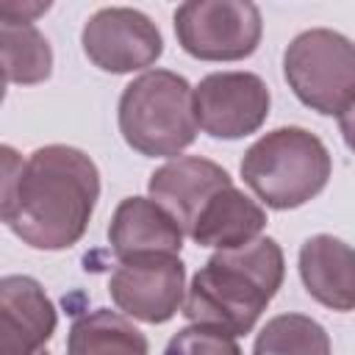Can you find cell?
<instances>
[{
    "instance_id": "44dd1931",
    "label": "cell",
    "mask_w": 355,
    "mask_h": 355,
    "mask_svg": "<svg viewBox=\"0 0 355 355\" xmlns=\"http://www.w3.org/2000/svg\"><path fill=\"white\" fill-rule=\"evenodd\" d=\"M39 355H50V352H47V349H42V352H39Z\"/></svg>"
},
{
    "instance_id": "e0dca14e",
    "label": "cell",
    "mask_w": 355,
    "mask_h": 355,
    "mask_svg": "<svg viewBox=\"0 0 355 355\" xmlns=\"http://www.w3.org/2000/svg\"><path fill=\"white\" fill-rule=\"evenodd\" d=\"M252 355H330V336L311 316L280 313L261 327Z\"/></svg>"
},
{
    "instance_id": "ba28073f",
    "label": "cell",
    "mask_w": 355,
    "mask_h": 355,
    "mask_svg": "<svg viewBox=\"0 0 355 355\" xmlns=\"http://www.w3.org/2000/svg\"><path fill=\"white\" fill-rule=\"evenodd\" d=\"M80 44L94 67L114 75L144 69L164 53V39L155 22L128 6H108L92 14L83 25Z\"/></svg>"
},
{
    "instance_id": "d6986e66",
    "label": "cell",
    "mask_w": 355,
    "mask_h": 355,
    "mask_svg": "<svg viewBox=\"0 0 355 355\" xmlns=\"http://www.w3.org/2000/svg\"><path fill=\"white\" fill-rule=\"evenodd\" d=\"M50 8V3H14V0H3L0 3V19L3 22H33V17L44 14Z\"/></svg>"
},
{
    "instance_id": "8992f818",
    "label": "cell",
    "mask_w": 355,
    "mask_h": 355,
    "mask_svg": "<svg viewBox=\"0 0 355 355\" xmlns=\"http://www.w3.org/2000/svg\"><path fill=\"white\" fill-rule=\"evenodd\" d=\"M263 19L250 0H189L175 8L180 47L200 61H239L255 53Z\"/></svg>"
},
{
    "instance_id": "30bf717a",
    "label": "cell",
    "mask_w": 355,
    "mask_h": 355,
    "mask_svg": "<svg viewBox=\"0 0 355 355\" xmlns=\"http://www.w3.org/2000/svg\"><path fill=\"white\" fill-rule=\"evenodd\" d=\"M55 330V308L28 275L0 280V355H39Z\"/></svg>"
},
{
    "instance_id": "9a60e30c",
    "label": "cell",
    "mask_w": 355,
    "mask_h": 355,
    "mask_svg": "<svg viewBox=\"0 0 355 355\" xmlns=\"http://www.w3.org/2000/svg\"><path fill=\"white\" fill-rule=\"evenodd\" d=\"M144 333L122 313L97 308L78 316L69 327L67 355H147Z\"/></svg>"
},
{
    "instance_id": "5b68a950",
    "label": "cell",
    "mask_w": 355,
    "mask_h": 355,
    "mask_svg": "<svg viewBox=\"0 0 355 355\" xmlns=\"http://www.w3.org/2000/svg\"><path fill=\"white\" fill-rule=\"evenodd\" d=\"M291 92L319 114L341 116L355 103V42L330 28H311L283 53Z\"/></svg>"
},
{
    "instance_id": "2e32d148",
    "label": "cell",
    "mask_w": 355,
    "mask_h": 355,
    "mask_svg": "<svg viewBox=\"0 0 355 355\" xmlns=\"http://www.w3.org/2000/svg\"><path fill=\"white\" fill-rule=\"evenodd\" d=\"M0 53L6 83H42L53 72V50L33 22H3Z\"/></svg>"
},
{
    "instance_id": "277c9868",
    "label": "cell",
    "mask_w": 355,
    "mask_h": 355,
    "mask_svg": "<svg viewBox=\"0 0 355 355\" xmlns=\"http://www.w3.org/2000/svg\"><path fill=\"white\" fill-rule=\"evenodd\" d=\"M194 89L169 69H147L119 97V133L141 155H178L197 139Z\"/></svg>"
},
{
    "instance_id": "5bb4252c",
    "label": "cell",
    "mask_w": 355,
    "mask_h": 355,
    "mask_svg": "<svg viewBox=\"0 0 355 355\" xmlns=\"http://www.w3.org/2000/svg\"><path fill=\"white\" fill-rule=\"evenodd\" d=\"M263 227H266L263 208L241 189L225 186L200 211V216L189 230V239L197 241L200 247L230 250L255 241Z\"/></svg>"
},
{
    "instance_id": "9c48e42d",
    "label": "cell",
    "mask_w": 355,
    "mask_h": 355,
    "mask_svg": "<svg viewBox=\"0 0 355 355\" xmlns=\"http://www.w3.org/2000/svg\"><path fill=\"white\" fill-rule=\"evenodd\" d=\"M272 94L255 72H211L194 86L200 128L214 139L255 133L269 114Z\"/></svg>"
},
{
    "instance_id": "7a4b0ae2",
    "label": "cell",
    "mask_w": 355,
    "mask_h": 355,
    "mask_svg": "<svg viewBox=\"0 0 355 355\" xmlns=\"http://www.w3.org/2000/svg\"><path fill=\"white\" fill-rule=\"evenodd\" d=\"M283 250L275 239L258 236L250 244L216 250L189 283L183 316L191 324L244 336L283 283Z\"/></svg>"
},
{
    "instance_id": "ffe728a7",
    "label": "cell",
    "mask_w": 355,
    "mask_h": 355,
    "mask_svg": "<svg viewBox=\"0 0 355 355\" xmlns=\"http://www.w3.org/2000/svg\"><path fill=\"white\" fill-rule=\"evenodd\" d=\"M338 128H341V136H344L347 147L355 153V103L338 116Z\"/></svg>"
},
{
    "instance_id": "52a82bcc",
    "label": "cell",
    "mask_w": 355,
    "mask_h": 355,
    "mask_svg": "<svg viewBox=\"0 0 355 355\" xmlns=\"http://www.w3.org/2000/svg\"><path fill=\"white\" fill-rule=\"evenodd\" d=\"M186 266L178 255H144L119 261L108 277L114 305L139 322L161 324L183 308Z\"/></svg>"
},
{
    "instance_id": "4fadbf2b",
    "label": "cell",
    "mask_w": 355,
    "mask_h": 355,
    "mask_svg": "<svg viewBox=\"0 0 355 355\" xmlns=\"http://www.w3.org/2000/svg\"><path fill=\"white\" fill-rule=\"evenodd\" d=\"M300 277L305 291L324 308H355V250L327 233L305 239L300 247Z\"/></svg>"
},
{
    "instance_id": "6da1fadb",
    "label": "cell",
    "mask_w": 355,
    "mask_h": 355,
    "mask_svg": "<svg viewBox=\"0 0 355 355\" xmlns=\"http://www.w3.org/2000/svg\"><path fill=\"white\" fill-rule=\"evenodd\" d=\"M100 197L94 161L69 144H47L25 161L3 147L0 216L33 250H67L89 227Z\"/></svg>"
},
{
    "instance_id": "ac0fdd59",
    "label": "cell",
    "mask_w": 355,
    "mask_h": 355,
    "mask_svg": "<svg viewBox=\"0 0 355 355\" xmlns=\"http://www.w3.org/2000/svg\"><path fill=\"white\" fill-rule=\"evenodd\" d=\"M164 355H241V349L227 333L202 324H189L169 338Z\"/></svg>"
},
{
    "instance_id": "7c38bea8",
    "label": "cell",
    "mask_w": 355,
    "mask_h": 355,
    "mask_svg": "<svg viewBox=\"0 0 355 355\" xmlns=\"http://www.w3.org/2000/svg\"><path fill=\"white\" fill-rule=\"evenodd\" d=\"M108 241L119 261L144 255H180L183 227L153 197H125L111 216Z\"/></svg>"
},
{
    "instance_id": "3957f363",
    "label": "cell",
    "mask_w": 355,
    "mask_h": 355,
    "mask_svg": "<svg viewBox=\"0 0 355 355\" xmlns=\"http://www.w3.org/2000/svg\"><path fill=\"white\" fill-rule=\"evenodd\" d=\"M324 141L297 125L275 128L252 141L241 158V178L269 208L286 211L313 200L330 178Z\"/></svg>"
},
{
    "instance_id": "8fae6325",
    "label": "cell",
    "mask_w": 355,
    "mask_h": 355,
    "mask_svg": "<svg viewBox=\"0 0 355 355\" xmlns=\"http://www.w3.org/2000/svg\"><path fill=\"white\" fill-rule=\"evenodd\" d=\"M225 186H233L230 175L219 164L202 155L172 158L164 166H158L147 183L150 197L175 216V222L183 227L186 236L194 219L200 216V211L208 205V200Z\"/></svg>"
}]
</instances>
